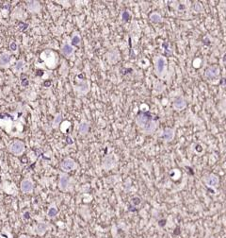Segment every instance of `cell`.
Listing matches in <instances>:
<instances>
[{
	"label": "cell",
	"mask_w": 226,
	"mask_h": 238,
	"mask_svg": "<svg viewBox=\"0 0 226 238\" xmlns=\"http://www.w3.org/2000/svg\"><path fill=\"white\" fill-rule=\"evenodd\" d=\"M167 66V61L164 57H158L156 62V72L157 75L161 77L165 71V68Z\"/></svg>",
	"instance_id": "5b68a950"
},
{
	"label": "cell",
	"mask_w": 226,
	"mask_h": 238,
	"mask_svg": "<svg viewBox=\"0 0 226 238\" xmlns=\"http://www.w3.org/2000/svg\"><path fill=\"white\" fill-rule=\"evenodd\" d=\"M172 106L175 110L177 111H181L183 109H185L186 107V100L184 99L183 96H177L172 103Z\"/></svg>",
	"instance_id": "7c38bea8"
},
{
	"label": "cell",
	"mask_w": 226,
	"mask_h": 238,
	"mask_svg": "<svg viewBox=\"0 0 226 238\" xmlns=\"http://www.w3.org/2000/svg\"><path fill=\"white\" fill-rule=\"evenodd\" d=\"M89 130H90V126L86 122H82L78 127V132L81 135H86L89 133Z\"/></svg>",
	"instance_id": "e0dca14e"
},
{
	"label": "cell",
	"mask_w": 226,
	"mask_h": 238,
	"mask_svg": "<svg viewBox=\"0 0 226 238\" xmlns=\"http://www.w3.org/2000/svg\"><path fill=\"white\" fill-rule=\"evenodd\" d=\"M20 189L25 194H30L34 190V183L30 179H25L20 183Z\"/></svg>",
	"instance_id": "3957f363"
},
{
	"label": "cell",
	"mask_w": 226,
	"mask_h": 238,
	"mask_svg": "<svg viewBox=\"0 0 226 238\" xmlns=\"http://www.w3.org/2000/svg\"><path fill=\"white\" fill-rule=\"evenodd\" d=\"M49 228H50V226L47 223H45V222H40L36 226V233L38 235H40V236H43L48 230Z\"/></svg>",
	"instance_id": "4fadbf2b"
},
{
	"label": "cell",
	"mask_w": 226,
	"mask_h": 238,
	"mask_svg": "<svg viewBox=\"0 0 226 238\" xmlns=\"http://www.w3.org/2000/svg\"><path fill=\"white\" fill-rule=\"evenodd\" d=\"M25 149H26V146H25L24 142H22L20 140H15V141L12 142L11 145L9 146L10 152L15 156L22 155L25 151Z\"/></svg>",
	"instance_id": "7a4b0ae2"
},
{
	"label": "cell",
	"mask_w": 226,
	"mask_h": 238,
	"mask_svg": "<svg viewBox=\"0 0 226 238\" xmlns=\"http://www.w3.org/2000/svg\"><path fill=\"white\" fill-rule=\"evenodd\" d=\"M115 165V159H114V156L113 155H107L104 158L103 160V168L104 169H106V170H109L111 169L113 166H114Z\"/></svg>",
	"instance_id": "9c48e42d"
},
{
	"label": "cell",
	"mask_w": 226,
	"mask_h": 238,
	"mask_svg": "<svg viewBox=\"0 0 226 238\" xmlns=\"http://www.w3.org/2000/svg\"><path fill=\"white\" fill-rule=\"evenodd\" d=\"M219 74V68L218 66H211L208 67L205 71V77L208 79H214L217 78Z\"/></svg>",
	"instance_id": "30bf717a"
},
{
	"label": "cell",
	"mask_w": 226,
	"mask_h": 238,
	"mask_svg": "<svg viewBox=\"0 0 226 238\" xmlns=\"http://www.w3.org/2000/svg\"><path fill=\"white\" fill-rule=\"evenodd\" d=\"M10 48H11L12 51L15 52V51L17 50V44H16L15 42H12L11 45H10Z\"/></svg>",
	"instance_id": "cb8c5ba5"
},
{
	"label": "cell",
	"mask_w": 226,
	"mask_h": 238,
	"mask_svg": "<svg viewBox=\"0 0 226 238\" xmlns=\"http://www.w3.org/2000/svg\"><path fill=\"white\" fill-rule=\"evenodd\" d=\"M18 238H33V237H31L29 235H27V234H21Z\"/></svg>",
	"instance_id": "4316f807"
},
{
	"label": "cell",
	"mask_w": 226,
	"mask_h": 238,
	"mask_svg": "<svg viewBox=\"0 0 226 238\" xmlns=\"http://www.w3.org/2000/svg\"><path fill=\"white\" fill-rule=\"evenodd\" d=\"M194 9H195V11L198 12V13H201V12H202V8H201L200 4H198V3L194 6Z\"/></svg>",
	"instance_id": "484cf974"
},
{
	"label": "cell",
	"mask_w": 226,
	"mask_h": 238,
	"mask_svg": "<svg viewBox=\"0 0 226 238\" xmlns=\"http://www.w3.org/2000/svg\"><path fill=\"white\" fill-rule=\"evenodd\" d=\"M27 6H28V9L30 13H39V11L41 9V5L37 1H28Z\"/></svg>",
	"instance_id": "5bb4252c"
},
{
	"label": "cell",
	"mask_w": 226,
	"mask_h": 238,
	"mask_svg": "<svg viewBox=\"0 0 226 238\" xmlns=\"http://www.w3.org/2000/svg\"><path fill=\"white\" fill-rule=\"evenodd\" d=\"M12 57L11 54L8 52H3L0 54V67L1 68H8L11 64Z\"/></svg>",
	"instance_id": "52a82bcc"
},
{
	"label": "cell",
	"mask_w": 226,
	"mask_h": 238,
	"mask_svg": "<svg viewBox=\"0 0 226 238\" xmlns=\"http://www.w3.org/2000/svg\"><path fill=\"white\" fill-rule=\"evenodd\" d=\"M76 166L75 161L73 160L72 158H65L61 164H60V168L64 171V172H70L72 170H74Z\"/></svg>",
	"instance_id": "277c9868"
},
{
	"label": "cell",
	"mask_w": 226,
	"mask_h": 238,
	"mask_svg": "<svg viewBox=\"0 0 226 238\" xmlns=\"http://www.w3.org/2000/svg\"><path fill=\"white\" fill-rule=\"evenodd\" d=\"M80 37H79V35H74L73 36V38H72V44L74 45V46H77V45H79L80 44Z\"/></svg>",
	"instance_id": "7402d4cb"
},
{
	"label": "cell",
	"mask_w": 226,
	"mask_h": 238,
	"mask_svg": "<svg viewBox=\"0 0 226 238\" xmlns=\"http://www.w3.org/2000/svg\"><path fill=\"white\" fill-rule=\"evenodd\" d=\"M61 121H62V115H61L60 113L57 114V115H56V117L54 118L53 122H52V127H53L54 129L58 128V127L60 125Z\"/></svg>",
	"instance_id": "d6986e66"
},
{
	"label": "cell",
	"mask_w": 226,
	"mask_h": 238,
	"mask_svg": "<svg viewBox=\"0 0 226 238\" xmlns=\"http://www.w3.org/2000/svg\"><path fill=\"white\" fill-rule=\"evenodd\" d=\"M24 66H25V61L24 60H20V61H18L16 62V64L14 65L13 69H14V71L18 72V71H21L24 68Z\"/></svg>",
	"instance_id": "ffe728a7"
},
{
	"label": "cell",
	"mask_w": 226,
	"mask_h": 238,
	"mask_svg": "<svg viewBox=\"0 0 226 238\" xmlns=\"http://www.w3.org/2000/svg\"><path fill=\"white\" fill-rule=\"evenodd\" d=\"M155 89H156V91L158 92V93L162 92V91L164 90V85H163V83H161L160 81H157L156 84H155Z\"/></svg>",
	"instance_id": "44dd1931"
},
{
	"label": "cell",
	"mask_w": 226,
	"mask_h": 238,
	"mask_svg": "<svg viewBox=\"0 0 226 238\" xmlns=\"http://www.w3.org/2000/svg\"><path fill=\"white\" fill-rule=\"evenodd\" d=\"M69 182H70V178L67 174L62 173L59 176V187L60 190L62 191H66L68 189L69 186Z\"/></svg>",
	"instance_id": "ba28073f"
},
{
	"label": "cell",
	"mask_w": 226,
	"mask_h": 238,
	"mask_svg": "<svg viewBox=\"0 0 226 238\" xmlns=\"http://www.w3.org/2000/svg\"><path fill=\"white\" fill-rule=\"evenodd\" d=\"M162 139L165 142H172L174 138V130L171 128H166L162 133Z\"/></svg>",
	"instance_id": "8fae6325"
},
{
	"label": "cell",
	"mask_w": 226,
	"mask_h": 238,
	"mask_svg": "<svg viewBox=\"0 0 226 238\" xmlns=\"http://www.w3.org/2000/svg\"><path fill=\"white\" fill-rule=\"evenodd\" d=\"M149 18H150L151 22L156 23V24L161 23V22H162V17H161V15L158 14H157V13H153L152 14H150Z\"/></svg>",
	"instance_id": "ac0fdd59"
},
{
	"label": "cell",
	"mask_w": 226,
	"mask_h": 238,
	"mask_svg": "<svg viewBox=\"0 0 226 238\" xmlns=\"http://www.w3.org/2000/svg\"><path fill=\"white\" fill-rule=\"evenodd\" d=\"M58 213H59L58 208H57L56 206L52 205V206H50V207L48 208V211H47V217H48L49 219H53L54 217L57 216Z\"/></svg>",
	"instance_id": "2e32d148"
},
{
	"label": "cell",
	"mask_w": 226,
	"mask_h": 238,
	"mask_svg": "<svg viewBox=\"0 0 226 238\" xmlns=\"http://www.w3.org/2000/svg\"><path fill=\"white\" fill-rule=\"evenodd\" d=\"M218 182H219L218 177L216 176L215 174H209L208 176L205 177V183L209 188H213V189L217 188L218 185Z\"/></svg>",
	"instance_id": "8992f818"
},
{
	"label": "cell",
	"mask_w": 226,
	"mask_h": 238,
	"mask_svg": "<svg viewBox=\"0 0 226 238\" xmlns=\"http://www.w3.org/2000/svg\"><path fill=\"white\" fill-rule=\"evenodd\" d=\"M136 123L141 131L145 134H152L155 133L157 126V118L155 117L149 111H141L136 117Z\"/></svg>",
	"instance_id": "6da1fadb"
},
{
	"label": "cell",
	"mask_w": 226,
	"mask_h": 238,
	"mask_svg": "<svg viewBox=\"0 0 226 238\" xmlns=\"http://www.w3.org/2000/svg\"><path fill=\"white\" fill-rule=\"evenodd\" d=\"M132 202H133L134 205H138V204L141 203V198H140V197H134V198L132 199Z\"/></svg>",
	"instance_id": "d4e9b609"
},
{
	"label": "cell",
	"mask_w": 226,
	"mask_h": 238,
	"mask_svg": "<svg viewBox=\"0 0 226 238\" xmlns=\"http://www.w3.org/2000/svg\"><path fill=\"white\" fill-rule=\"evenodd\" d=\"M74 47H73L72 46L68 45V44L63 45V46H62V47H61V53H62L65 57H69V56H71V55L74 53Z\"/></svg>",
	"instance_id": "9a60e30c"
},
{
	"label": "cell",
	"mask_w": 226,
	"mask_h": 238,
	"mask_svg": "<svg viewBox=\"0 0 226 238\" xmlns=\"http://www.w3.org/2000/svg\"><path fill=\"white\" fill-rule=\"evenodd\" d=\"M122 18L124 19V21H128V20L130 19V14H129L128 12H126V11L123 12V14H122Z\"/></svg>",
	"instance_id": "603a6c76"
}]
</instances>
